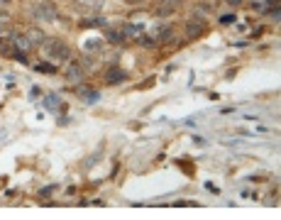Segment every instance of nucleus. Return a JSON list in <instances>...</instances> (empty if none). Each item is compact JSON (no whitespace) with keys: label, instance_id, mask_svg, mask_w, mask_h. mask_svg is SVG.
Here are the masks:
<instances>
[{"label":"nucleus","instance_id":"f257e3e1","mask_svg":"<svg viewBox=\"0 0 281 220\" xmlns=\"http://www.w3.org/2000/svg\"><path fill=\"white\" fill-rule=\"evenodd\" d=\"M44 52H47V56L52 59V61H66V59H71V47L66 44L64 40H44Z\"/></svg>","mask_w":281,"mask_h":220},{"label":"nucleus","instance_id":"f03ea898","mask_svg":"<svg viewBox=\"0 0 281 220\" xmlns=\"http://www.w3.org/2000/svg\"><path fill=\"white\" fill-rule=\"evenodd\" d=\"M32 20H37V22H56L59 10H56V5L52 0H42V3H37L32 8Z\"/></svg>","mask_w":281,"mask_h":220},{"label":"nucleus","instance_id":"7ed1b4c3","mask_svg":"<svg viewBox=\"0 0 281 220\" xmlns=\"http://www.w3.org/2000/svg\"><path fill=\"white\" fill-rule=\"evenodd\" d=\"M206 32H208L206 17H188L186 20V40H200Z\"/></svg>","mask_w":281,"mask_h":220},{"label":"nucleus","instance_id":"20e7f679","mask_svg":"<svg viewBox=\"0 0 281 220\" xmlns=\"http://www.w3.org/2000/svg\"><path fill=\"white\" fill-rule=\"evenodd\" d=\"M179 8H181V0H156L154 15L156 17H171V15H176Z\"/></svg>","mask_w":281,"mask_h":220},{"label":"nucleus","instance_id":"39448f33","mask_svg":"<svg viewBox=\"0 0 281 220\" xmlns=\"http://www.w3.org/2000/svg\"><path fill=\"white\" fill-rule=\"evenodd\" d=\"M78 98L84 100L86 105H93V103H98L100 100V91L91 88V86H86V83H78Z\"/></svg>","mask_w":281,"mask_h":220},{"label":"nucleus","instance_id":"423d86ee","mask_svg":"<svg viewBox=\"0 0 281 220\" xmlns=\"http://www.w3.org/2000/svg\"><path fill=\"white\" fill-rule=\"evenodd\" d=\"M66 79H69L71 83H84V79H86V71H84V66L78 64V61H71L69 64V69H66Z\"/></svg>","mask_w":281,"mask_h":220},{"label":"nucleus","instance_id":"0eeeda50","mask_svg":"<svg viewBox=\"0 0 281 220\" xmlns=\"http://www.w3.org/2000/svg\"><path fill=\"white\" fill-rule=\"evenodd\" d=\"M125 81H127V74L123 69L110 66V69L105 71V83H108V86H117V83H125Z\"/></svg>","mask_w":281,"mask_h":220},{"label":"nucleus","instance_id":"6e6552de","mask_svg":"<svg viewBox=\"0 0 281 220\" xmlns=\"http://www.w3.org/2000/svg\"><path fill=\"white\" fill-rule=\"evenodd\" d=\"M13 47L17 52H29V49H32V42L27 40V34H13Z\"/></svg>","mask_w":281,"mask_h":220},{"label":"nucleus","instance_id":"1a4fd4ad","mask_svg":"<svg viewBox=\"0 0 281 220\" xmlns=\"http://www.w3.org/2000/svg\"><path fill=\"white\" fill-rule=\"evenodd\" d=\"M44 108L52 110V113H59V108H61V98L56 96V93H49V96L44 98Z\"/></svg>","mask_w":281,"mask_h":220},{"label":"nucleus","instance_id":"9d476101","mask_svg":"<svg viewBox=\"0 0 281 220\" xmlns=\"http://www.w3.org/2000/svg\"><path fill=\"white\" fill-rule=\"evenodd\" d=\"M27 40L32 42V47H34V44H44V40H47V34H44L42 29H37V27H32L27 32Z\"/></svg>","mask_w":281,"mask_h":220},{"label":"nucleus","instance_id":"9b49d317","mask_svg":"<svg viewBox=\"0 0 281 220\" xmlns=\"http://www.w3.org/2000/svg\"><path fill=\"white\" fill-rule=\"evenodd\" d=\"M81 27H108V20L105 17H88L84 22H78Z\"/></svg>","mask_w":281,"mask_h":220},{"label":"nucleus","instance_id":"f8f14e48","mask_svg":"<svg viewBox=\"0 0 281 220\" xmlns=\"http://www.w3.org/2000/svg\"><path fill=\"white\" fill-rule=\"evenodd\" d=\"M105 40L110 42V44H123V42H125V34H123V29H108V32H105Z\"/></svg>","mask_w":281,"mask_h":220},{"label":"nucleus","instance_id":"ddd939ff","mask_svg":"<svg viewBox=\"0 0 281 220\" xmlns=\"http://www.w3.org/2000/svg\"><path fill=\"white\" fill-rule=\"evenodd\" d=\"M235 20H237V15H235V13H227V15H220V20H218V22H220L223 27H227V25H232Z\"/></svg>","mask_w":281,"mask_h":220},{"label":"nucleus","instance_id":"4468645a","mask_svg":"<svg viewBox=\"0 0 281 220\" xmlns=\"http://www.w3.org/2000/svg\"><path fill=\"white\" fill-rule=\"evenodd\" d=\"M123 34H125V40L137 37V25H125V27H123Z\"/></svg>","mask_w":281,"mask_h":220},{"label":"nucleus","instance_id":"2eb2a0df","mask_svg":"<svg viewBox=\"0 0 281 220\" xmlns=\"http://www.w3.org/2000/svg\"><path fill=\"white\" fill-rule=\"evenodd\" d=\"M37 71H47V74H56V66H52V64H37Z\"/></svg>","mask_w":281,"mask_h":220},{"label":"nucleus","instance_id":"dca6fc26","mask_svg":"<svg viewBox=\"0 0 281 220\" xmlns=\"http://www.w3.org/2000/svg\"><path fill=\"white\" fill-rule=\"evenodd\" d=\"M56 191V186L52 184V186H44V189H39V196H49V193H54Z\"/></svg>","mask_w":281,"mask_h":220},{"label":"nucleus","instance_id":"f3484780","mask_svg":"<svg viewBox=\"0 0 281 220\" xmlns=\"http://www.w3.org/2000/svg\"><path fill=\"white\" fill-rule=\"evenodd\" d=\"M140 44H144V47H156V42H152V37H140Z\"/></svg>","mask_w":281,"mask_h":220},{"label":"nucleus","instance_id":"a211bd4d","mask_svg":"<svg viewBox=\"0 0 281 220\" xmlns=\"http://www.w3.org/2000/svg\"><path fill=\"white\" fill-rule=\"evenodd\" d=\"M225 3H227V5H230V8H239V5H242V3H245V0H225Z\"/></svg>","mask_w":281,"mask_h":220},{"label":"nucleus","instance_id":"6ab92c4d","mask_svg":"<svg viewBox=\"0 0 281 220\" xmlns=\"http://www.w3.org/2000/svg\"><path fill=\"white\" fill-rule=\"evenodd\" d=\"M264 3H267L269 8H279V0H264Z\"/></svg>","mask_w":281,"mask_h":220},{"label":"nucleus","instance_id":"aec40b11","mask_svg":"<svg viewBox=\"0 0 281 220\" xmlns=\"http://www.w3.org/2000/svg\"><path fill=\"white\" fill-rule=\"evenodd\" d=\"M123 3H127V5H142L144 0H123Z\"/></svg>","mask_w":281,"mask_h":220},{"label":"nucleus","instance_id":"412c9836","mask_svg":"<svg viewBox=\"0 0 281 220\" xmlns=\"http://www.w3.org/2000/svg\"><path fill=\"white\" fill-rule=\"evenodd\" d=\"M5 32H8V27H5V25H3V22H0V37H3V34H5Z\"/></svg>","mask_w":281,"mask_h":220}]
</instances>
